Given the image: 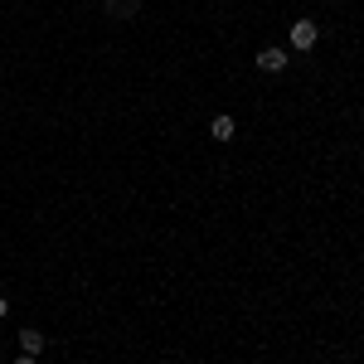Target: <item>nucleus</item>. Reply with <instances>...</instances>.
Listing matches in <instances>:
<instances>
[{
	"instance_id": "nucleus-1",
	"label": "nucleus",
	"mask_w": 364,
	"mask_h": 364,
	"mask_svg": "<svg viewBox=\"0 0 364 364\" xmlns=\"http://www.w3.org/2000/svg\"><path fill=\"white\" fill-rule=\"evenodd\" d=\"M316 39H321V29L311 25V20H296V25L287 29V44H291V49H301V54L316 49Z\"/></svg>"
},
{
	"instance_id": "nucleus-2",
	"label": "nucleus",
	"mask_w": 364,
	"mask_h": 364,
	"mask_svg": "<svg viewBox=\"0 0 364 364\" xmlns=\"http://www.w3.org/2000/svg\"><path fill=\"white\" fill-rule=\"evenodd\" d=\"M257 68L262 73H282L287 68V49H257Z\"/></svg>"
},
{
	"instance_id": "nucleus-3",
	"label": "nucleus",
	"mask_w": 364,
	"mask_h": 364,
	"mask_svg": "<svg viewBox=\"0 0 364 364\" xmlns=\"http://www.w3.org/2000/svg\"><path fill=\"white\" fill-rule=\"evenodd\" d=\"M20 355H34V360H39V355H44V336H39V331H20Z\"/></svg>"
},
{
	"instance_id": "nucleus-4",
	"label": "nucleus",
	"mask_w": 364,
	"mask_h": 364,
	"mask_svg": "<svg viewBox=\"0 0 364 364\" xmlns=\"http://www.w3.org/2000/svg\"><path fill=\"white\" fill-rule=\"evenodd\" d=\"M233 132H238V127H233V117H228V112H219L214 122H209V136H214V141H233Z\"/></svg>"
},
{
	"instance_id": "nucleus-5",
	"label": "nucleus",
	"mask_w": 364,
	"mask_h": 364,
	"mask_svg": "<svg viewBox=\"0 0 364 364\" xmlns=\"http://www.w3.org/2000/svg\"><path fill=\"white\" fill-rule=\"evenodd\" d=\"M102 5H107L112 15H136L141 10V0H102Z\"/></svg>"
},
{
	"instance_id": "nucleus-6",
	"label": "nucleus",
	"mask_w": 364,
	"mask_h": 364,
	"mask_svg": "<svg viewBox=\"0 0 364 364\" xmlns=\"http://www.w3.org/2000/svg\"><path fill=\"white\" fill-rule=\"evenodd\" d=\"M15 364H39V360H34V355H20V360H15Z\"/></svg>"
},
{
	"instance_id": "nucleus-7",
	"label": "nucleus",
	"mask_w": 364,
	"mask_h": 364,
	"mask_svg": "<svg viewBox=\"0 0 364 364\" xmlns=\"http://www.w3.org/2000/svg\"><path fill=\"white\" fill-rule=\"evenodd\" d=\"M5 311H10V301H5V296H0V321H5Z\"/></svg>"
}]
</instances>
